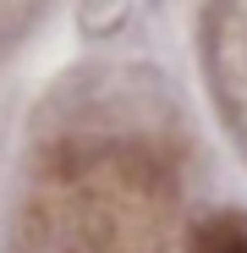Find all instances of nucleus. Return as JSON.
Returning <instances> with one entry per match:
<instances>
[{
  "label": "nucleus",
  "mask_w": 247,
  "mask_h": 253,
  "mask_svg": "<svg viewBox=\"0 0 247 253\" xmlns=\"http://www.w3.org/2000/svg\"><path fill=\"white\" fill-rule=\"evenodd\" d=\"M192 253H247V220L220 215L209 226H198L192 231Z\"/></svg>",
  "instance_id": "1"
}]
</instances>
